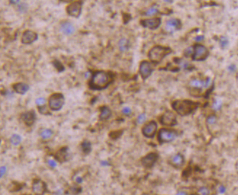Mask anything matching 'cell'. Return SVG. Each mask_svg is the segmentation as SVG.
<instances>
[{"instance_id": "obj_26", "label": "cell", "mask_w": 238, "mask_h": 195, "mask_svg": "<svg viewBox=\"0 0 238 195\" xmlns=\"http://www.w3.org/2000/svg\"><path fill=\"white\" fill-rule=\"evenodd\" d=\"M52 132L50 129L43 130L41 132V133H40V135H41V137L43 139L50 138L51 136H52Z\"/></svg>"}, {"instance_id": "obj_11", "label": "cell", "mask_w": 238, "mask_h": 195, "mask_svg": "<svg viewBox=\"0 0 238 195\" xmlns=\"http://www.w3.org/2000/svg\"><path fill=\"white\" fill-rule=\"evenodd\" d=\"M158 159V154L156 153H149L141 159V163L145 168H152Z\"/></svg>"}, {"instance_id": "obj_46", "label": "cell", "mask_w": 238, "mask_h": 195, "mask_svg": "<svg viewBox=\"0 0 238 195\" xmlns=\"http://www.w3.org/2000/svg\"><path fill=\"white\" fill-rule=\"evenodd\" d=\"M101 165H109V162H106V161H104V162H101Z\"/></svg>"}, {"instance_id": "obj_38", "label": "cell", "mask_w": 238, "mask_h": 195, "mask_svg": "<svg viewBox=\"0 0 238 195\" xmlns=\"http://www.w3.org/2000/svg\"><path fill=\"white\" fill-rule=\"evenodd\" d=\"M48 162V165H50V166L52 168H55V167H56L57 163H56V162H55V160H53V159H49L48 162Z\"/></svg>"}, {"instance_id": "obj_6", "label": "cell", "mask_w": 238, "mask_h": 195, "mask_svg": "<svg viewBox=\"0 0 238 195\" xmlns=\"http://www.w3.org/2000/svg\"><path fill=\"white\" fill-rule=\"evenodd\" d=\"M208 49L203 45L201 44H197L194 47V50H193L192 54V59L194 61H203L206 59L207 57L208 56Z\"/></svg>"}, {"instance_id": "obj_36", "label": "cell", "mask_w": 238, "mask_h": 195, "mask_svg": "<svg viewBox=\"0 0 238 195\" xmlns=\"http://www.w3.org/2000/svg\"><path fill=\"white\" fill-rule=\"evenodd\" d=\"M72 191L73 192V194H79L82 191V189L80 187L74 186L73 188H72Z\"/></svg>"}, {"instance_id": "obj_28", "label": "cell", "mask_w": 238, "mask_h": 195, "mask_svg": "<svg viewBox=\"0 0 238 195\" xmlns=\"http://www.w3.org/2000/svg\"><path fill=\"white\" fill-rule=\"evenodd\" d=\"M38 109H39V112L41 113V114H50V113H49V111H47V107H46L45 106H44V105H43V106H40V107L39 106H38Z\"/></svg>"}, {"instance_id": "obj_41", "label": "cell", "mask_w": 238, "mask_h": 195, "mask_svg": "<svg viewBox=\"0 0 238 195\" xmlns=\"http://www.w3.org/2000/svg\"><path fill=\"white\" fill-rule=\"evenodd\" d=\"M229 71H231V72H234V71L235 70V66H234V65H230V66H229Z\"/></svg>"}, {"instance_id": "obj_12", "label": "cell", "mask_w": 238, "mask_h": 195, "mask_svg": "<svg viewBox=\"0 0 238 195\" xmlns=\"http://www.w3.org/2000/svg\"><path fill=\"white\" fill-rule=\"evenodd\" d=\"M37 39L38 35L36 32L31 30H27L26 32H24V34H23L21 41H22V43H24V44H29L34 42L35 41L37 40Z\"/></svg>"}, {"instance_id": "obj_13", "label": "cell", "mask_w": 238, "mask_h": 195, "mask_svg": "<svg viewBox=\"0 0 238 195\" xmlns=\"http://www.w3.org/2000/svg\"><path fill=\"white\" fill-rule=\"evenodd\" d=\"M32 190L37 194H43L47 191V185L41 180H34L32 184Z\"/></svg>"}, {"instance_id": "obj_43", "label": "cell", "mask_w": 238, "mask_h": 195, "mask_svg": "<svg viewBox=\"0 0 238 195\" xmlns=\"http://www.w3.org/2000/svg\"><path fill=\"white\" fill-rule=\"evenodd\" d=\"M76 181L79 184L82 183V179L81 177H77L76 178Z\"/></svg>"}, {"instance_id": "obj_24", "label": "cell", "mask_w": 238, "mask_h": 195, "mask_svg": "<svg viewBox=\"0 0 238 195\" xmlns=\"http://www.w3.org/2000/svg\"><path fill=\"white\" fill-rule=\"evenodd\" d=\"M119 47L122 52H125L129 47V42L126 39H122L119 42Z\"/></svg>"}, {"instance_id": "obj_23", "label": "cell", "mask_w": 238, "mask_h": 195, "mask_svg": "<svg viewBox=\"0 0 238 195\" xmlns=\"http://www.w3.org/2000/svg\"><path fill=\"white\" fill-rule=\"evenodd\" d=\"M81 147L82 149V151L85 153V154H89V153L91 151V150H92L90 142L88 141L87 140H85L82 143Z\"/></svg>"}, {"instance_id": "obj_33", "label": "cell", "mask_w": 238, "mask_h": 195, "mask_svg": "<svg viewBox=\"0 0 238 195\" xmlns=\"http://www.w3.org/2000/svg\"><path fill=\"white\" fill-rule=\"evenodd\" d=\"M216 121V116L214 115H212V116H210V117H208V119H207V122H208V124H210V125H213V124H214L215 122Z\"/></svg>"}, {"instance_id": "obj_29", "label": "cell", "mask_w": 238, "mask_h": 195, "mask_svg": "<svg viewBox=\"0 0 238 195\" xmlns=\"http://www.w3.org/2000/svg\"><path fill=\"white\" fill-rule=\"evenodd\" d=\"M146 120V116L145 114H141L138 117V119H137V122H138V124H142Z\"/></svg>"}, {"instance_id": "obj_35", "label": "cell", "mask_w": 238, "mask_h": 195, "mask_svg": "<svg viewBox=\"0 0 238 195\" xmlns=\"http://www.w3.org/2000/svg\"><path fill=\"white\" fill-rule=\"evenodd\" d=\"M123 113L124 114H125V115H130V114L132 113V111H131L130 108L125 107V108H123Z\"/></svg>"}, {"instance_id": "obj_15", "label": "cell", "mask_w": 238, "mask_h": 195, "mask_svg": "<svg viewBox=\"0 0 238 195\" xmlns=\"http://www.w3.org/2000/svg\"><path fill=\"white\" fill-rule=\"evenodd\" d=\"M160 24H161V20H160V18H158L141 21V24L143 25V27L148 28L149 29H156L160 26Z\"/></svg>"}, {"instance_id": "obj_17", "label": "cell", "mask_w": 238, "mask_h": 195, "mask_svg": "<svg viewBox=\"0 0 238 195\" xmlns=\"http://www.w3.org/2000/svg\"><path fill=\"white\" fill-rule=\"evenodd\" d=\"M211 84V80L209 78L205 80H193L190 82V85L192 87L197 88V89H202V88H207Z\"/></svg>"}, {"instance_id": "obj_39", "label": "cell", "mask_w": 238, "mask_h": 195, "mask_svg": "<svg viewBox=\"0 0 238 195\" xmlns=\"http://www.w3.org/2000/svg\"><path fill=\"white\" fill-rule=\"evenodd\" d=\"M193 50H194V47H189V48L186 49V52H185V55L186 56H189L191 54H193Z\"/></svg>"}, {"instance_id": "obj_48", "label": "cell", "mask_w": 238, "mask_h": 195, "mask_svg": "<svg viewBox=\"0 0 238 195\" xmlns=\"http://www.w3.org/2000/svg\"><path fill=\"white\" fill-rule=\"evenodd\" d=\"M177 194H187V193H184V191H179L177 193Z\"/></svg>"}, {"instance_id": "obj_18", "label": "cell", "mask_w": 238, "mask_h": 195, "mask_svg": "<svg viewBox=\"0 0 238 195\" xmlns=\"http://www.w3.org/2000/svg\"><path fill=\"white\" fill-rule=\"evenodd\" d=\"M181 27V22L178 19H171L167 22L166 29L169 32H173L175 30H178Z\"/></svg>"}, {"instance_id": "obj_10", "label": "cell", "mask_w": 238, "mask_h": 195, "mask_svg": "<svg viewBox=\"0 0 238 195\" xmlns=\"http://www.w3.org/2000/svg\"><path fill=\"white\" fill-rule=\"evenodd\" d=\"M152 67L149 62L144 61L141 63L140 67H139V73L143 80L147 79L152 73Z\"/></svg>"}, {"instance_id": "obj_32", "label": "cell", "mask_w": 238, "mask_h": 195, "mask_svg": "<svg viewBox=\"0 0 238 195\" xmlns=\"http://www.w3.org/2000/svg\"><path fill=\"white\" fill-rule=\"evenodd\" d=\"M213 107L215 110H219L221 109V107H222V102L220 100H216L213 103Z\"/></svg>"}, {"instance_id": "obj_37", "label": "cell", "mask_w": 238, "mask_h": 195, "mask_svg": "<svg viewBox=\"0 0 238 195\" xmlns=\"http://www.w3.org/2000/svg\"><path fill=\"white\" fill-rule=\"evenodd\" d=\"M55 63V64H54V65H55V67H56L58 70L61 71H61H63L64 67H63L62 65H61V63H60L58 61H55V63Z\"/></svg>"}, {"instance_id": "obj_44", "label": "cell", "mask_w": 238, "mask_h": 195, "mask_svg": "<svg viewBox=\"0 0 238 195\" xmlns=\"http://www.w3.org/2000/svg\"><path fill=\"white\" fill-rule=\"evenodd\" d=\"M203 39H204V37H202V36H199V37H196V38H195V39H196V41H197V42H200V41H202V40Z\"/></svg>"}, {"instance_id": "obj_21", "label": "cell", "mask_w": 238, "mask_h": 195, "mask_svg": "<svg viewBox=\"0 0 238 195\" xmlns=\"http://www.w3.org/2000/svg\"><path fill=\"white\" fill-rule=\"evenodd\" d=\"M171 162L173 165L174 167H176V168H179L181 165H183V164L184 163V157L182 154H177L176 155L174 156L172 158V160H171Z\"/></svg>"}, {"instance_id": "obj_5", "label": "cell", "mask_w": 238, "mask_h": 195, "mask_svg": "<svg viewBox=\"0 0 238 195\" xmlns=\"http://www.w3.org/2000/svg\"><path fill=\"white\" fill-rule=\"evenodd\" d=\"M64 104V96L62 93H54L49 99V106L54 111H59Z\"/></svg>"}, {"instance_id": "obj_40", "label": "cell", "mask_w": 238, "mask_h": 195, "mask_svg": "<svg viewBox=\"0 0 238 195\" xmlns=\"http://www.w3.org/2000/svg\"><path fill=\"white\" fill-rule=\"evenodd\" d=\"M6 173V167L5 166H1L0 168V177L2 178L3 176Z\"/></svg>"}, {"instance_id": "obj_45", "label": "cell", "mask_w": 238, "mask_h": 195, "mask_svg": "<svg viewBox=\"0 0 238 195\" xmlns=\"http://www.w3.org/2000/svg\"><path fill=\"white\" fill-rule=\"evenodd\" d=\"M19 1H20V0H10V3H12V4H18Z\"/></svg>"}, {"instance_id": "obj_30", "label": "cell", "mask_w": 238, "mask_h": 195, "mask_svg": "<svg viewBox=\"0 0 238 195\" xmlns=\"http://www.w3.org/2000/svg\"><path fill=\"white\" fill-rule=\"evenodd\" d=\"M229 42H228V39H227L226 37H222L220 39V44L221 46H222V48H224L227 46V44H228Z\"/></svg>"}, {"instance_id": "obj_16", "label": "cell", "mask_w": 238, "mask_h": 195, "mask_svg": "<svg viewBox=\"0 0 238 195\" xmlns=\"http://www.w3.org/2000/svg\"><path fill=\"white\" fill-rule=\"evenodd\" d=\"M55 157L61 163L66 162L69 157V148L68 147H63L58 150L55 154Z\"/></svg>"}, {"instance_id": "obj_1", "label": "cell", "mask_w": 238, "mask_h": 195, "mask_svg": "<svg viewBox=\"0 0 238 195\" xmlns=\"http://www.w3.org/2000/svg\"><path fill=\"white\" fill-rule=\"evenodd\" d=\"M112 82V77L109 73L103 71L95 72L92 76L89 86L90 89L95 90H102L106 89Z\"/></svg>"}, {"instance_id": "obj_9", "label": "cell", "mask_w": 238, "mask_h": 195, "mask_svg": "<svg viewBox=\"0 0 238 195\" xmlns=\"http://www.w3.org/2000/svg\"><path fill=\"white\" fill-rule=\"evenodd\" d=\"M160 122L166 126H174L177 123L176 117L172 111H165L160 118Z\"/></svg>"}, {"instance_id": "obj_25", "label": "cell", "mask_w": 238, "mask_h": 195, "mask_svg": "<svg viewBox=\"0 0 238 195\" xmlns=\"http://www.w3.org/2000/svg\"><path fill=\"white\" fill-rule=\"evenodd\" d=\"M10 142L14 146H18L21 142V137L18 134H13L10 138Z\"/></svg>"}, {"instance_id": "obj_47", "label": "cell", "mask_w": 238, "mask_h": 195, "mask_svg": "<svg viewBox=\"0 0 238 195\" xmlns=\"http://www.w3.org/2000/svg\"><path fill=\"white\" fill-rule=\"evenodd\" d=\"M60 1H63V2H70V1H73V0H60Z\"/></svg>"}, {"instance_id": "obj_19", "label": "cell", "mask_w": 238, "mask_h": 195, "mask_svg": "<svg viewBox=\"0 0 238 195\" xmlns=\"http://www.w3.org/2000/svg\"><path fill=\"white\" fill-rule=\"evenodd\" d=\"M13 87L14 90L17 93L21 94V95H24L29 90V86L27 84H26V83L23 82H18L16 83V84H14Z\"/></svg>"}, {"instance_id": "obj_14", "label": "cell", "mask_w": 238, "mask_h": 195, "mask_svg": "<svg viewBox=\"0 0 238 195\" xmlns=\"http://www.w3.org/2000/svg\"><path fill=\"white\" fill-rule=\"evenodd\" d=\"M21 118H22L23 121L25 122V124L27 126L31 127L33 125L35 120H36V113L34 110L26 111V112L22 114Z\"/></svg>"}, {"instance_id": "obj_8", "label": "cell", "mask_w": 238, "mask_h": 195, "mask_svg": "<svg viewBox=\"0 0 238 195\" xmlns=\"http://www.w3.org/2000/svg\"><path fill=\"white\" fill-rule=\"evenodd\" d=\"M82 1H75V2L69 4L66 8L68 15L75 17V18L80 17L82 11Z\"/></svg>"}, {"instance_id": "obj_4", "label": "cell", "mask_w": 238, "mask_h": 195, "mask_svg": "<svg viewBox=\"0 0 238 195\" xmlns=\"http://www.w3.org/2000/svg\"><path fill=\"white\" fill-rule=\"evenodd\" d=\"M177 137V132L173 130L163 128L158 133L157 139L160 144L173 141Z\"/></svg>"}, {"instance_id": "obj_22", "label": "cell", "mask_w": 238, "mask_h": 195, "mask_svg": "<svg viewBox=\"0 0 238 195\" xmlns=\"http://www.w3.org/2000/svg\"><path fill=\"white\" fill-rule=\"evenodd\" d=\"M100 120H106L111 117L112 115V111L108 106H103L100 109Z\"/></svg>"}, {"instance_id": "obj_34", "label": "cell", "mask_w": 238, "mask_h": 195, "mask_svg": "<svg viewBox=\"0 0 238 195\" xmlns=\"http://www.w3.org/2000/svg\"><path fill=\"white\" fill-rule=\"evenodd\" d=\"M46 100L44 98H37L36 100V103L38 105V106H43L45 103Z\"/></svg>"}, {"instance_id": "obj_20", "label": "cell", "mask_w": 238, "mask_h": 195, "mask_svg": "<svg viewBox=\"0 0 238 195\" xmlns=\"http://www.w3.org/2000/svg\"><path fill=\"white\" fill-rule=\"evenodd\" d=\"M61 32L66 35H71L75 32V28L71 23L63 22L61 26Z\"/></svg>"}, {"instance_id": "obj_31", "label": "cell", "mask_w": 238, "mask_h": 195, "mask_svg": "<svg viewBox=\"0 0 238 195\" xmlns=\"http://www.w3.org/2000/svg\"><path fill=\"white\" fill-rule=\"evenodd\" d=\"M198 192H199V194H203V195H206V194H210V191L206 188V187H201L200 189H199Z\"/></svg>"}, {"instance_id": "obj_27", "label": "cell", "mask_w": 238, "mask_h": 195, "mask_svg": "<svg viewBox=\"0 0 238 195\" xmlns=\"http://www.w3.org/2000/svg\"><path fill=\"white\" fill-rule=\"evenodd\" d=\"M157 12H158V10H157L156 7H151V8H149V10L146 11V15H149V16H151V15H155V14H157Z\"/></svg>"}, {"instance_id": "obj_3", "label": "cell", "mask_w": 238, "mask_h": 195, "mask_svg": "<svg viewBox=\"0 0 238 195\" xmlns=\"http://www.w3.org/2000/svg\"><path fill=\"white\" fill-rule=\"evenodd\" d=\"M171 52V48L163 46H155L150 49L149 52V58L153 63H158Z\"/></svg>"}, {"instance_id": "obj_49", "label": "cell", "mask_w": 238, "mask_h": 195, "mask_svg": "<svg viewBox=\"0 0 238 195\" xmlns=\"http://www.w3.org/2000/svg\"><path fill=\"white\" fill-rule=\"evenodd\" d=\"M165 1H167V2H170V1H172V0H165Z\"/></svg>"}, {"instance_id": "obj_7", "label": "cell", "mask_w": 238, "mask_h": 195, "mask_svg": "<svg viewBox=\"0 0 238 195\" xmlns=\"http://www.w3.org/2000/svg\"><path fill=\"white\" fill-rule=\"evenodd\" d=\"M157 130V124L154 121H151L146 124L142 129V133L146 138H152L155 135Z\"/></svg>"}, {"instance_id": "obj_2", "label": "cell", "mask_w": 238, "mask_h": 195, "mask_svg": "<svg viewBox=\"0 0 238 195\" xmlns=\"http://www.w3.org/2000/svg\"><path fill=\"white\" fill-rule=\"evenodd\" d=\"M200 103L189 100H177L172 104V107L179 115L187 116L198 108Z\"/></svg>"}, {"instance_id": "obj_42", "label": "cell", "mask_w": 238, "mask_h": 195, "mask_svg": "<svg viewBox=\"0 0 238 195\" xmlns=\"http://www.w3.org/2000/svg\"><path fill=\"white\" fill-rule=\"evenodd\" d=\"M226 191V189L224 188V186H220V188H219V192L220 193H224Z\"/></svg>"}]
</instances>
